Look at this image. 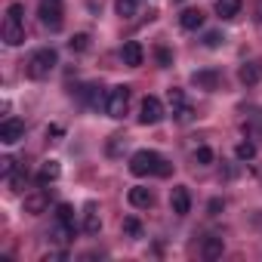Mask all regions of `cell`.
Segmentation results:
<instances>
[{"mask_svg": "<svg viewBox=\"0 0 262 262\" xmlns=\"http://www.w3.org/2000/svg\"><path fill=\"white\" fill-rule=\"evenodd\" d=\"M59 65V53L56 50H50V47H43V50H37L31 59H28V77L31 80H43V77H50V71Z\"/></svg>", "mask_w": 262, "mask_h": 262, "instance_id": "obj_1", "label": "cell"}, {"mask_svg": "<svg viewBox=\"0 0 262 262\" xmlns=\"http://www.w3.org/2000/svg\"><path fill=\"white\" fill-rule=\"evenodd\" d=\"M158 167H161V155L158 151H148V148H142V151H136L133 158H129V173H133V176L158 173Z\"/></svg>", "mask_w": 262, "mask_h": 262, "instance_id": "obj_2", "label": "cell"}, {"mask_svg": "<svg viewBox=\"0 0 262 262\" xmlns=\"http://www.w3.org/2000/svg\"><path fill=\"white\" fill-rule=\"evenodd\" d=\"M126 108H129V86H114V90H108V102H105L108 117L120 120V117L126 114Z\"/></svg>", "mask_w": 262, "mask_h": 262, "instance_id": "obj_3", "label": "cell"}, {"mask_svg": "<svg viewBox=\"0 0 262 262\" xmlns=\"http://www.w3.org/2000/svg\"><path fill=\"white\" fill-rule=\"evenodd\" d=\"M37 16L50 31L62 28V0H40L37 4Z\"/></svg>", "mask_w": 262, "mask_h": 262, "instance_id": "obj_4", "label": "cell"}, {"mask_svg": "<svg viewBox=\"0 0 262 262\" xmlns=\"http://www.w3.org/2000/svg\"><path fill=\"white\" fill-rule=\"evenodd\" d=\"M161 117H164L161 99H158V96H145V99H142V108H139V123L155 126V123H161Z\"/></svg>", "mask_w": 262, "mask_h": 262, "instance_id": "obj_5", "label": "cell"}, {"mask_svg": "<svg viewBox=\"0 0 262 262\" xmlns=\"http://www.w3.org/2000/svg\"><path fill=\"white\" fill-rule=\"evenodd\" d=\"M19 139H25V123L16 120V117H7L0 123V142L4 145H16Z\"/></svg>", "mask_w": 262, "mask_h": 262, "instance_id": "obj_6", "label": "cell"}, {"mask_svg": "<svg viewBox=\"0 0 262 262\" xmlns=\"http://www.w3.org/2000/svg\"><path fill=\"white\" fill-rule=\"evenodd\" d=\"M219 71L216 68H204V71H194L191 74V83L198 86V90H207V93H213V90H219Z\"/></svg>", "mask_w": 262, "mask_h": 262, "instance_id": "obj_7", "label": "cell"}, {"mask_svg": "<svg viewBox=\"0 0 262 262\" xmlns=\"http://www.w3.org/2000/svg\"><path fill=\"white\" fill-rule=\"evenodd\" d=\"M170 207H173L176 216H185V213L191 210V194H188L185 185H176V188L170 191Z\"/></svg>", "mask_w": 262, "mask_h": 262, "instance_id": "obj_8", "label": "cell"}, {"mask_svg": "<svg viewBox=\"0 0 262 262\" xmlns=\"http://www.w3.org/2000/svg\"><path fill=\"white\" fill-rule=\"evenodd\" d=\"M120 56H123V65L139 68V65H142V59H145V50H142V43H139V40H126V43H123V50H120Z\"/></svg>", "mask_w": 262, "mask_h": 262, "instance_id": "obj_9", "label": "cell"}, {"mask_svg": "<svg viewBox=\"0 0 262 262\" xmlns=\"http://www.w3.org/2000/svg\"><path fill=\"white\" fill-rule=\"evenodd\" d=\"M22 40H25V25L7 19V22H4V43H7V47H19Z\"/></svg>", "mask_w": 262, "mask_h": 262, "instance_id": "obj_10", "label": "cell"}, {"mask_svg": "<svg viewBox=\"0 0 262 262\" xmlns=\"http://www.w3.org/2000/svg\"><path fill=\"white\" fill-rule=\"evenodd\" d=\"M47 204H50V198H47L43 191H34V194H28V198H25V213L40 216V213H47Z\"/></svg>", "mask_w": 262, "mask_h": 262, "instance_id": "obj_11", "label": "cell"}, {"mask_svg": "<svg viewBox=\"0 0 262 262\" xmlns=\"http://www.w3.org/2000/svg\"><path fill=\"white\" fill-rule=\"evenodd\" d=\"M237 77H241V83H244V86H256V83H259V77H262V68H259V65H253V62H244V65H241V71H237Z\"/></svg>", "mask_w": 262, "mask_h": 262, "instance_id": "obj_12", "label": "cell"}, {"mask_svg": "<svg viewBox=\"0 0 262 262\" xmlns=\"http://www.w3.org/2000/svg\"><path fill=\"white\" fill-rule=\"evenodd\" d=\"M83 231L86 234H99L102 231V219L96 213V204H86V213H83Z\"/></svg>", "mask_w": 262, "mask_h": 262, "instance_id": "obj_13", "label": "cell"}, {"mask_svg": "<svg viewBox=\"0 0 262 262\" xmlns=\"http://www.w3.org/2000/svg\"><path fill=\"white\" fill-rule=\"evenodd\" d=\"M179 25H182L185 31H198V28L204 25V13H201V10H185V13L179 16Z\"/></svg>", "mask_w": 262, "mask_h": 262, "instance_id": "obj_14", "label": "cell"}, {"mask_svg": "<svg viewBox=\"0 0 262 262\" xmlns=\"http://www.w3.org/2000/svg\"><path fill=\"white\" fill-rule=\"evenodd\" d=\"M151 191L148 188H142V185H136V188H129V204L133 207H139V210H145V207H151Z\"/></svg>", "mask_w": 262, "mask_h": 262, "instance_id": "obj_15", "label": "cell"}, {"mask_svg": "<svg viewBox=\"0 0 262 262\" xmlns=\"http://www.w3.org/2000/svg\"><path fill=\"white\" fill-rule=\"evenodd\" d=\"M241 13V0H216V16L219 19H234Z\"/></svg>", "mask_w": 262, "mask_h": 262, "instance_id": "obj_16", "label": "cell"}, {"mask_svg": "<svg viewBox=\"0 0 262 262\" xmlns=\"http://www.w3.org/2000/svg\"><path fill=\"white\" fill-rule=\"evenodd\" d=\"M80 96H83V102H86L90 108H102V105L108 102V96H102V90H99V86H83V90H80Z\"/></svg>", "mask_w": 262, "mask_h": 262, "instance_id": "obj_17", "label": "cell"}, {"mask_svg": "<svg viewBox=\"0 0 262 262\" xmlns=\"http://www.w3.org/2000/svg\"><path fill=\"white\" fill-rule=\"evenodd\" d=\"M62 176V167H59V161H43V167H40V185H47V182H56Z\"/></svg>", "mask_w": 262, "mask_h": 262, "instance_id": "obj_18", "label": "cell"}, {"mask_svg": "<svg viewBox=\"0 0 262 262\" xmlns=\"http://www.w3.org/2000/svg\"><path fill=\"white\" fill-rule=\"evenodd\" d=\"M222 250H225V247H222V237H207L201 253H204V259H219Z\"/></svg>", "mask_w": 262, "mask_h": 262, "instance_id": "obj_19", "label": "cell"}, {"mask_svg": "<svg viewBox=\"0 0 262 262\" xmlns=\"http://www.w3.org/2000/svg\"><path fill=\"white\" fill-rule=\"evenodd\" d=\"M123 234L133 237V241H139V237H142V222H139L136 216H126V219H123Z\"/></svg>", "mask_w": 262, "mask_h": 262, "instance_id": "obj_20", "label": "cell"}, {"mask_svg": "<svg viewBox=\"0 0 262 262\" xmlns=\"http://www.w3.org/2000/svg\"><path fill=\"white\" fill-rule=\"evenodd\" d=\"M74 237V225H68V222H59L56 228H53V241L56 244H68Z\"/></svg>", "mask_w": 262, "mask_h": 262, "instance_id": "obj_21", "label": "cell"}, {"mask_svg": "<svg viewBox=\"0 0 262 262\" xmlns=\"http://www.w3.org/2000/svg\"><path fill=\"white\" fill-rule=\"evenodd\" d=\"M114 13H117L120 19L136 16V0H114Z\"/></svg>", "mask_w": 262, "mask_h": 262, "instance_id": "obj_22", "label": "cell"}, {"mask_svg": "<svg viewBox=\"0 0 262 262\" xmlns=\"http://www.w3.org/2000/svg\"><path fill=\"white\" fill-rule=\"evenodd\" d=\"M234 155H237V161H253V158H256V145H253V142H241V145L234 148Z\"/></svg>", "mask_w": 262, "mask_h": 262, "instance_id": "obj_23", "label": "cell"}, {"mask_svg": "<svg viewBox=\"0 0 262 262\" xmlns=\"http://www.w3.org/2000/svg\"><path fill=\"white\" fill-rule=\"evenodd\" d=\"M167 102H170V108L176 111V108H182V105H185V93L173 86V90H167Z\"/></svg>", "mask_w": 262, "mask_h": 262, "instance_id": "obj_24", "label": "cell"}, {"mask_svg": "<svg viewBox=\"0 0 262 262\" xmlns=\"http://www.w3.org/2000/svg\"><path fill=\"white\" fill-rule=\"evenodd\" d=\"M194 164H201V167H210V164H213V148L201 145V148L194 151Z\"/></svg>", "mask_w": 262, "mask_h": 262, "instance_id": "obj_25", "label": "cell"}, {"mask_svg": "<svg viewBox=\"0 0 262 262\" xmlns=\"http://www.w3.org/2000/svg\"><path fill=\"white\" fill-rule=\"evenodd\" d=\"M68 47H71L74 53H83V50L90 47V34H74V37L68 40Z\"/></svg>", "mask_w": 262, "mask_h": 262, "instance_id": "obj_26", "label": "cell"}, {"mask_svg": "<svg viewBox=\"0 0 262 262\" xmlns=\"http://www.w3.org/2000/svg\"><path fill=\"white\" fill-rule=\"evenodd\" d=\"M173 117H176L179 123H191V120H194V108H191V105H182V108L173 111Z\"/></svg>", "mask_w": 262, "mask_h": 262, "instance_id": "obj_27", "label": "cell"}, {"mask_svg": "<svg viewBox=\"0 0 262 262\" xmlns=\"http://www.w3.org/2000/svg\"><path fill=\"white\" fill-rule=\"evenodd\" d=\"M56 216H59V222L74 225V210H71V204H59V207H56Z\"/></svg>", "mask_w": 262, "mask_h": 262, "instance_id": "obj_28", "label": "cell"}, {"mask_svg": "<svg viewBox=\"0 0 262 262\" xmlns=\"http://www.w3.org/2000/svg\"><path fill=\"white\" fill-rule=\"evenodd\" d=\"M7 19H13V22H25V7H22V4H10Z\"/></svg>", "mask_w": 262, "mask_h": 262, "instance_id": "obj_29", "label": "cell"}, {"mask_svg": "<svg viewBox=\"0 0 262 262\" xmlns=\"http://www.w3.org/2000/svg\"><path fill=\"white\" fill-rule=\"evenodd\" d=\"M222 40H225V37H222L219 31H207V34H204V47H210V50L222 47Z\"/></svg>", "mask_w": 262, "mask_h": 262, "instance_id": "obj_30", "label": "cell"}, {"mask_svg": "<svg viewBox=\"0 0 262 262\" xmlns=\"http://www.w3.org/2000/svg\"><path fill=\"white\" fill-rule=\"evenodd\" d=\"M155 56H158V65H161V68H170V65H173V53H170L167 47H158Z\"/></svg>", "mask_w": 262, "mask_h": 262, "instance_id": "obj_31", "label": "cell"}, {"mask_svg": "<svg viewBox=\"0 0 262 262\" xmlns=\"http://www.w3.org/2000/svg\"><path fill=\"white\" fill-rule=\"evenodd\" d=\"M13 173H16V161H13V158H0V176L10 179Z\"/></svg>", "mask_w": 262, "mask_h": 262, "instance_id": "obj_32", "label": "cell"}, {"mask_svg": "<svg viewBox=\"0 0 262 262\" xmlns=\"http://www.w3.org/2000/svg\"><path fill=\"white\" fill-rule=\"evenodd\" d=\"M25 179H28V176H25V170H16V173L10 176V188H13V191H22Z\"/></svg>", "mask_w": 262, "mask_h": 262, "instance_id": "obj_33", "label": "cell"}, {"mask_svg": "<svg viewBox=\"0 0 262 262\" xmlns=\"http://www.w3.org/2000/svg\"><path fill=\"white\" fill-rule=\"evenodd\" d=\"M123 142H126V139H123V136H111V142H108V155H117V151H120V145H123Z\"/></svg>", "mask_w": 262, "mask_h": 262, "instance_id": "obj_34", "label": "cell"}, {"mask_svg": "<svg viewBox=\"0 0 262 262\" xmlns=\"http://www.w3.org/2000/svg\"><path fill=\"white\" fill-rule=\"evenodd\" d=\"M170 173H173V164H170V161H164V158H161V167H158V173H155V176H161V179H167V176H170Z\"/></svg>", "mask_w": 262, "mask_h": 262, "instance_id": "obj_35", "label": "cell"}, {"mask_svg": "<svg viewBox=\"0 0 262 262\" xmlns=\"http://www.w3.org/2000/svg\"><path fill=\"white\" fill-rule=\"evenodd\" d=\"M222 207H225V204H222L219 198H213V201L207 204V210H210V216H219V210H222Z\"/></svg>", "mask_w": 262, "mask_h": 262, "instance_id": "obj_36", "label": "cell"}, {"mask_svg": "<svg viewBox=\"0 0 262 262\" xmlns=\"http://www.w3.org/2000/svg\"><path fill=\"white\" fill-rule=\"evenodd\" d=\"M256 22L262 25V0H256Z\"/></svg>", "mask_w": 262, "mask_h": 262, "instance_id": "obj_37", "label": "cell"}]
</instances>
